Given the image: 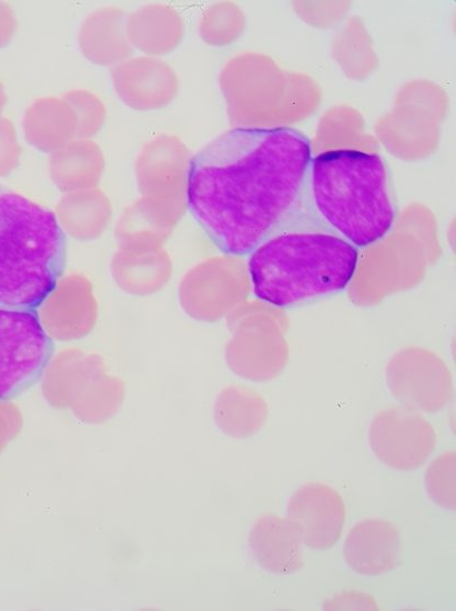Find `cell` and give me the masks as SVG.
Instances as JSON below:
<instances>
[{"label": "cell", "mask_w": 456, "mask_h": 611, "mask_svg": "<svg viewBox=\"0 0 456 611\" xmlns=\"http://www.w3.org/2000/svg\"><path fill=\"white\" fill-rule=\"evenodd\" d=\"M103 170V152L91 139H75L49 157L51 179L62 191L91 189Z\"/></svg>", "instance_id": "9a60e30c"}, {"label": "cell", "mask_w": 456, "mask_h": 611, "mask_svg": "<svg viewBox=\"0 0 456 611\" xmlns=\"http://www.w3.org/2000/svg\"><path fill=\"white\" fill-rule=\"evenodd\" d=\"M189 150L176 136L162 133L150 140L135 160L140 190L150 198L175 201L186 192Z\"/></svg>", "instance_id": "ba28073f"}, {"label": "cell", "mask_w": 456, "mask_h": 611, "mask_svg": "<svg viewBox=\"0 0 456 611\" xmlns=\"http://www.w3.org/2000/svg\"><path fill=\"white\" fill-rule=\"evenodd\" d=\"M111 77L120 99L139 111L161 109L179 91L176 73L168 62L156 57L129 58L114 66Z\"/></svg>", "instance_id": "9c48e42d"}, {"label": "cell", "mask_w": 456, "mask_h": 611, "mask_svg": "<svg viewBox=\"0 0 456 611\" xmlns=\"http://www.w3.org/2000/svg\"><path fill=\"white\" fill-rule=\"evenodd\" d=\"M62 98L71 107L77 122V139H90L104 124L107 109L102 100L91 91L74 89Z\"/></svg>", "instance_id": "d6986e66"}, {"label": "cell", "mask_w": 456, "mask_h": 611, "mask_svg": "<svg viewBox=\"0 0 456 611\" xmlns=\"http://www.w3.org/2000/svg\"><path fill=\"white\" fill-rule=\"evenodd\" d=\"M63 259L57 217L0 186V306L34 310L54 289Z\"/></svg>", "instance_id": "277c9868"}, {"label": "cell", "mask_w": 456, "mask_h": 611, "mask_svg": "<svg viewBox=\"0 0 456 611\" xmlns=\"http://www.w3.org/2000/svg\"><path fill=\"white\" fill-rule=\"evenodd\" d=\"M249 543L255 562L270 573L288 575L304 564L302 539L287 518L260 517L251 528Z\"/></svg>", "instance_id": "8fae6325"}, {"label": "cell", "mask_w": 456, "mask_h": 611, "mask_svg": "<svg viewBox=\"0 0 456 611\" xmlns=\"http://www.w3.org/2000/svg\"><path fill=\"white\" fill-rule=\"evenodd\" d=\"M22 128L36 149L52 153L77 139V122L69 103L61 97H42L26 110Z\"/></svg>", "instance_id": "4fadbf2b"}, {"label": "cell", "mask_w": 456, "mask_h": 611, "mask_svg": "<svg viewBox=\"0 0 456 611\" xmlns=\"http://www.w3.org/2000/svg\"><path fill=\"white\" fill-rule=\"evenodd\" d=\"M455 473L454 450L438 455L425 472V488L429 498L442 508L449 510H454L456 503Z\"/></svg>", "instance_id": "ac0fdd59"}, {"label": "cell", "mask_w": 456, "mask_h": 611, "mask_svg": "<svg viewBox=\"0 0 456 611\" xmlns=\"http://www.w3.org/2000/svg\"><path fill=\"white\" fill-rule=\"evenodd\" d=\"M368 438L376 458L399 471L422 467L436 444L435 432L424 420L398 414H385L374 421Z\"/></svg>", "instance_id": "52a82bcc"}, {"label": "cell", "mask_w": 456, "mask_h": 611, "mask_svg": "<svg viewBox=\"0 0 456 611\" xmlns=\"http://www.w3.org/2000/svg\"><path fill=\"white\" fill-rule=\"evenodd\" d=\"M356 262V248L340 236L290 231L268 237L251 252L249 273L259 299L291 307L345 288Z\"/></svg>", "instance_id": "3957f363"}, {"label": "cell", "mask_w": 456, "mask_h": 611, "mask_svg": "<svg viewBox=\"0 0 456 611\" xmlns=\"http://www.w3.org/2000/svg\"><path fill=\"white\" fill-rule=\"evenodd\" d=\"M110 216L107 197L97 189L73 191L58 206V221L72 236L91 238L101 232Z\"/></svg>", "instance_id": "e0dca14e"}, {"label": "cell", "mask_w": 456, "mask_h": 611, "mask_svg": "<svg viewBox=\"0 0 456 611\" xmlns=\"http://www.w3.org/2000/svg\"><path fill=\"white\" fill-rule=\"evenodd\" d=\"M311 160V142L296 129H232L191 160L188 207L220 250L246 254L296 210Z\"/></svg>", "instance_id": "6da1fadb"}, {"label": "cell", "mask_w": 456, "mask_h": 611, "mask_svg": "<svg viewBox=\"0 0 456 611\" xmlns=\"http://www.w3.org/2000/svg\"><path fill=\"white\" fill-rule=\"evenodd\" d=\"M52 343L34 310L0 306V400L32 385L43 372Z\"/></svg>", "instance_id": "5b68a950"}, {"label": "cell", "mask_w": 456, "mask_h": 611, "mask_svg": "<svg viewBox=\"0 0 456 611\" xmlns=\"http://www.w3.org/2000/svg\"><path fill=\"white\" fill-rule=\"evenodd\" d=\"M180 208L176 201L145 197L125 212L118 234L128 244L156 243L174 226Z\"/></svg>", "instance_id": "2e32d148"}, {"label": "cell", "mask_w": 456, "mask_h": 611, "mask_svg": "<svg viewBox=\"0 0 456 611\" xmlns=\"http://www.w3.org/2000/svg\"><path fill=\"white\" fill-rule=\"evenodd\" d=\"M307 188L318 216L354 247L377 242L393 226L387 170L377 154L323 152L311 160Z\"/></svg>", "instance_id": "7a4b0ae2"}, {"label": "cell", "mask_w": 456, "mask_h": 611, "mask_svg": "<svg viewBox=\"0 0 456 611\" xmlns=\"http://www.w3.org/2000/svg\"><path fill=\"white\" fill-rule=\"evenodd\" d=\"M126 31L133 48L158 57L174 50L184 31L180 13L168 4H146L128 17Z\"/></svg>", "instance_id": "5bb4252c"}, {"label": "cell", "mask_w": 456, "mask_h": 611, "mask_svg": "<svg viewBox=\"0 0 456 611\" xmlns=\"http://www.w3.org/2000/svg\"><path fill=\"white\" fill-rule=\"evenodd\" d=\"M6 93L2 83L0 82V113L6 104Z\"/></svg>", "instance_id": "7402d4cb"}, {"label": "cell", "mask_w": 456, "mask_h": 611, "mask_svg": "<svg viewBox=\"0 0 456 611\" xmlns=\"http://www.w3.org/2000/svg\"><path fill=\"white\" fill-rule=\"evenodd\" d=\"M128 17L118 7H103L81 24L78 44L84 58L98 66H116L133 53L126 31Z\"/></svg>", "instance_id": "7c38bea8"}, {"label": "cell", "mask_w": 456, "mask_h": 611, "mask_svg": "<svg viewBox=\"0 0 456 611\" xmlns=\"http://www.w3.org/2000/svg\"><path fill=\"white\" fill-rule=\"evenodd\" d=\"M17 29V19L12 8L0 1V48L9 43Z\"/></svg>", "instance_id": "44dd1931"}, {"label": "cell", "mask_w": 456, "mask_h": 611, "mask_svg": "<svg viewBox=\"0 0 456 611\" xmlns=\"http://www.w3.org/2000/svg\"><path fill=\"white\" fill-rule=\"evenodd\" d=\"M21 147L13 123L0 117V177L10 173L20 161Z\"/></svg>", "instance_id": "ffe728a7"}, {"label": "cell", "mask_w": 456, "mask_h": 611, "mask_svg": "<svg viewBox=\"0 0 456 611\" xmlns=\"http://www.w3.org/2000/svg\"><path fill=\"white\" fill-rule=\"evenodd\" d=\"M286 512L306 547L331 549L342 535L345 503L340 492L327 483L312 481L302 484L291 495Z\"/></svg>", "instance_id": "8992f818"}, {"label": "cell", "mask_w": 456, "mask_h": 611, "mask_svg": "<svg viewBox=\"0 0 456 611\" xmlns=\"http://www.w3.org/2000/svg\"><path fill=\"white\" fill-rule=\"evenodd\" d=\"M343 554L355 573L379 575L391 572L401 561L399 531L386 520L364 519L349 530Z\"/></svg>", "instance_id": "30bf717a"}]
</instances>
